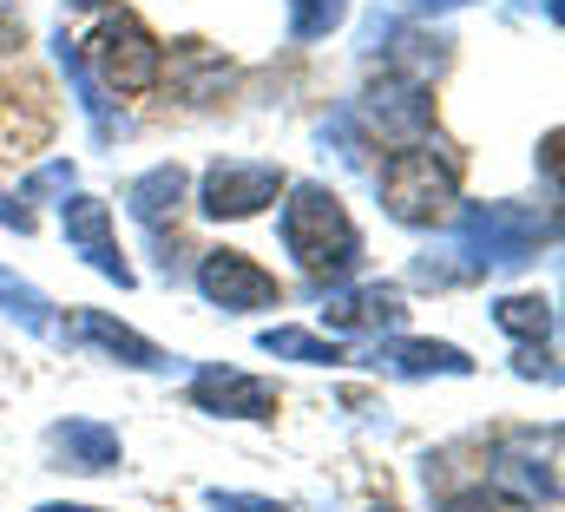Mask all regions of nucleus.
<instances>
[{
    "label": "nucleus",
    "instance_id": "nucleus-1",
    "mask_svg": "<svg viewBox=\"0 0 565 512\" xmlns=\"http://www.w3.org/2000/svg\"><path fill=\"white\" fill-rule=\"evenodd\" d=\"M282 250L309 282H342L362 263V231L349 224L342 198L329 184H282Z\"/></svg>",
    "mask_w": 565,
    "mask_h": 512
},
{
    "label": "nucleus",
    "instance_id": "nucleus-2",
    "mask_svg": "<svg viewBox=\"0 0 565 512\" xmlns=\"http://www.w3.org/2000/svg\"><path fill=\"white\" fill-rule=\"evenodd\" d=\"M553 237V217L526 211V204H467L460 224H454V244L440 256H460L447 269V282H467V276H487V269H520L533 263V250Z\"/></svg>",
    "mask_w": 565,
    "mask_h": 512
},
{
    "label": "nucleus",
    "instance_id": "nucleus-3",
    "mask_svg": "<svg viewBox=\"0 0 565 512\" xmlns=\"http://www.w3.org/2000/svg\"><path fill=\"white\" fill-rule=\"evenodd\" d=\"M375 191L395 224H440L460 198V164L440 138H415L375 171Z\"/></svg>",
    "mask_w": 565,
    "mask_h": 512
},
{
    "label": "nucleus",
    "instance_id": "nucleus-4",
    "mask_svg": "<svg viewBox=\"0 0 565 512\" xmlns=\"http://www.w3.org/2000/svg\"><path fill=\"white\" fill-rule=\"evenodd\" d=\"M86 73L93 79H106L113 93H151L158 79H164V46L145 33V20L132 13H106L99 26H93V40H86Z\"/></svg>",
    "mask_w": 565,
    "mask_h": 512
},
{
    "label": "nucleus",
    "instance_id": "nucleus-5",
    "mask_svg": "<svg viewBox=\"0 0 565 512\" xmlns=\"http://www.w3.org/2000/svg\"><path fill=\"white\" fill-rule=\"evenodd\" d=\"M559 434H507V440H493V454H487V493H500V500H513V506H533V500H559Z\"/></svg>",
    "mask_w": 565,
    "mask_h": 512
},
{
    "label": "nucleus",
    "instance_id": "nucleus-6",
    "mask_svg": "<svg viewBox=\"0 0 565 512\" xmlns=\"http://www.w3.org/2000/svg\"><path fill=\"white\" fill-rule=\"evenodd\" d=\"M282 198V171L264 158H217L198 184V211L204 217H257L264 204Z\"/></svg>",
    "mask_w": 565,
    "mask_h": 512
},
{
    "label": "nucleus",
    "instance_id": "nucleus-7",
    "mask_svg": "<svg viewBox=\"0 0 565 512\" xmlns=\"http://www.w3.org/2000/svg\"><path fill=\"white\" fill-rule=\"evenodd\" d=\"M198 289H204V302L211 309H224V316H250V309H270L282 289L270 269H257L244 250H204L198 263Z\"/></svg>",
    "mask_w": 565,
    "mask_h": 512
},
{
    "label": "nucleus",
    "instance_id": "nucleus-8",
    "mask_svg": "<svg viewBox=\"0 0 565 512\" xmlns=\"http://www.w3.org/2000/svg\"><path fill=\"white\" fill-rule=\"evenodd\" d=\"M60 231H66V244L86 256V263H93L106 282L132 289V269H126L119 237H113V211H106L99 198H66V204H60Z\"/></svg>",
    "mask_w": 565,
    "mask_h": 512
},
{
    "label": "nucleus",
    "instance_id": "nucleus-9",
    "mask_svg": "<svg viewBox=\"0 0 565 512\" xmlns=\"http://www.w3.org/2000/svg\"><path fill=\"white\" fill-rule=\"evenodd\" d=\"M362 119L382 131V138H395V145H415V138H427V126H434V99H427L422 79L388 73V79L362 99Z\"/></svg>",
    "mask_w": 565,
    "mask_h": 512
},
{
    "label": "nucleus",
    "instance_id": "nucleus-10",
    "mask_svg": "<svg viewBox=\"0 0 565 512\" xmlns=\"http://www.w3.org/2000/svg\"><path fill=\"white\" fill-rule=\"evenodd\" d=\"M191 401L204 414H231V420H270L277 414V387L264 375H237V369H198Z\"/></svg>",
    "mask_w": 565,
    "mask_h": 512
},
{
    "label": "nucleus",
    "instance_id": "nucleus-11",
    "mask_svg": "<svg viewBox=\"0 0 565 512\" xmlns=\"http://www.w3.org/2000/svg\"><path fill=\"white\" fill-rule=\"evenodd\" d=\"M388 322H402V289L395 282H355V289H329L322 296V329L335 335H382Z\"/></svg>",
    "mask_w": 565,
    "mask_h": 512
},
{
    "label": "nucleus",
    "instance_id": "nucleus-12",
    "mask_svg": "<svg viewBox=\"0 0 565 512\" xmlns=\"http://www.w3.org/2000/svg\"><path fill=\"white\" fill-rule=\"evenodd\" d=\"M46 447L73 473H113L119 467V434L106 420H60V427H46Z\"/></svg>",
    "mask_w": 565,
    "mask_h": 512
},
{
    "label": "nucleus",
    "instance_id": "nucleus-13",
    "mask_svg": "<svg viewBox=\"0 0 565 512\" xmlns=\"http://www.w3.org/2000/svg\"><path fill=\"white\" fill-rule=\"evenodd\" d=\"M73 342H93V349L119 355L126 369H171V355H164V349H151L145 335H132L126 322H113V316H99V309H86V316L73 322Z\"/></svg>",
    "mask_w": 565,
    "mask_h": 512
},
{
    "label": "nucleus",
    "instance_id": "nucleus-14",
    "mask_svg": "<svg viewBox=\"0 0 565 512\" xmlns=\"http://www.w3.org/2000/svg\"><path fill=\"white\" fill-rule=\"evenodd\" d=\"M375 369L388 375H473V362L454 342H375Z\"/></svg>",
    "mask_w": 565,
    "mask_h": 512
},
{
    "label": "nucleus",
    "instance_id": "nucleus-15",
    "mask_svg": "<svg viewBox=\"0 0 565 512\" xmlns=\"http://www.w3.org/2000/svg\"><path fill=\"white\" fill-rule=\"evenodd\" d=\"M126 204H132V217L145 231H164V217H178V204H184V171L178 164H151L145 178H132Z\"/></svg>",
    "mask_w": 565,
    "mask_h": 512
},
{
    "label": "nucleus",
    "instance_id": "nucleus-16",
    "mask_svg": "<svg viewBox=\"0 0 565 512\" xmlns=\"http://www.w3.org/2000/svg\"><path fill=\"white\" fill-rule=\"evenodd\" d=\"M53 53H60L66 79H73V93H79V113L93 119V131H99L106 145H113V138L126 131V119H113V113H106V86H99V79L86 73V60H79V40H66V33H60V40H53Z\"/></svg>",
    "mask_w": 565,
    "mask_h": 512
},
{
    "label": "nucleus",
    "instance_id": "nucleus-17",
    "mask_svg": "<svg viewBox=\"0 0 565 512\" xmlns=\"http://www.w3.org/2000/svg\"><path fill=\"white\" fill-rule=\"evenodd\" d=\"M0 309L26 329V335H46V342H60V322H53V302L26 282V276H13L7 263H0Z\"/></svg>",
    "mask_w": 565,
    "mask_h": 512
},
{
    "label": "nucleus",
    "instance_id": "nucleus-18",
    "mask_svg": "<svg viewBox=\"0 0 565 512\" xmlns=\"http://www.w3.org/2000/svg\"><path fill=\"white\" fill-rule=\"evenodd\" d=\"M264 355H289V362H342V342L335 335H309V329H264Z\"/></svg>",
    "mask_w": 565,
    "mask_h": 512
},
{
    "label": "nucleus",
    "instance_id": "nucleus-19",
    "mask_svg": "<svg viewBox=\"0 0 565 512\" xmlns=\"http://www.w3.org/2000/svg\"><path fill=\"white\" fill-rule=\"evenodd\" d=\"M493 322H500L507 335H520V342H546V335H553V302H540V296H507V302H493Z\"/></svg>",
    "mask_w": 565,
    "mask_h": 512
},
{
    "label": "nucleus",
    "instance_id": "nucleus-20",
    "mask_svg": "<svg viewBox=\"0 0 565 512\" xmlns=\"http://www.w3.org/2000/svg\"><path fill=\"white\" fill-rule=\"evenodd\" d=\"M342 13L349 0H289V40H322Z\"/></svg>",
    "mask_w": 565,
    "mask_h": 512
},
{
    "label": "nucleus",
    "instance_id": "nucleus-21",
    "mask_svg": "<svg viewBox=\"0 0 565 512\" xmlns=\"http://www.w3.org/2000/svg\"><path fill=\"white\" fill-rule=\"evenodd\" d=\"M211 512H289L277 500H250V493H211Z\"/></svg>",
    "mask_w": 565,
    "mask_h": 512
},
{
    "label": "nucleus",
    "instance_id": "nucleus-22",
    "mask_svg": "<svg viewBox=\"0 0 565 512\" xmlns=\"http://www.w3.org/2000/svg\"><path fill=\"white\" fill-rule=\"evenodd\" d=\"M66 184H73V164H46V171H33L26 191H66Z\"/></svg>",
    "mask_w": 565,
    "mask_h": 512
},
{
    "label": "nucleus",
    "instance_id": "nucleus-23",
    "mask_svg": "<svg viewBox=\"0 0 565 512\" xmlns=\"http://www.w3.org/2000/svg\"><path fill=\"white\" fill-rule=\"evenodd\" d=\"M0 224H13V231H33V217H26V211L7 198V191H0Z\"/></svg>",
    "mask_w": 565,
    "mask_h": 512
},
{
    "label": "nucleus",
    "instance_id": "nucleus-24",
    "mask_svg": "<svg viewBox=\"0 0 565 512\" xmlns=\"http://www.w3.org/2000/svg\"><path fill=\"white\" fill-rule=\"evenodd\" d=\"M0 46H20V13L0 0Z\"/></svg>",
    "mask_w": 565,
    "mask_h": 512
},
{
    "label": "nucleus",
    "instance_id": "nucleus-25",
    "mask_svg": "<svg viewBox=\"0 0 565 512\" xmlns=\"http://www.w3.org/2000/svg\"><path fill=\"white\" fill-rule=\"evenodd\" d=\"M40 512H99V506H40Z\"/></svg>",
    "mask_w": 565,
    "mask_h": 512
},
{
    "label": "nucleus",
    "instance_id": "nucleus-26",
    "mask_svg": "<svg viewBox=\"0 0 565 512\" xmlns=\"http://www.w3.org/2000/svg\"><path fill=\"white\" fill-rule=\"evenodd\" d=\"M422 7H460V0H422Z\"/></svg>",
    "mask_w": 565,
    "mask_h": 512
},
{
    "label": "nucleus",
    "instance_id": "nucleus-27",
    "mask_svg": "<svg viewBox=\"0 0 565 512\" xmlns=\"http://www.w3.org/2000/svg\"><path fill=\"white\" fill-rule=\"evenodd\" d=\"M73 7H99V0H73Z\"/></svg>",
    "mask_w": 565,
    "mask_h": 512
}]
</instances>
